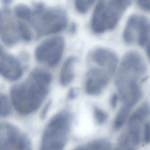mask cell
Masks as SVG:
<instances>
[{
    "instance_id": "obj_1",
    "label": "cell",
    "mask_w": 150,
    "mask_h": 150,
    "mask_svg": "<svg viewBox=\"0 0 150 150\" xmlns=\"http://www.w3.org/2000/svg\"><path fill=\"white\" fill-rule=\"evenodd\" d=\"M51 81L47 73L35 69L25 81L13 87L11 96L17 111L21 114L27 115L36 110L47 96Z\"/></svg>"
},
{
    "instance_id": "obj_2",
    "label": "cell",
    "mask_w": 150,
    "mask_h": 150,
    "mask_svg": "<svg viewBox=\"0 0 150 150\" xmlns=\"http://www.w3.org/2000/svg\"><path fill=\"white\" fill-rule=\"evenodd\" d=\"M88 62L89 68L86 77V91L89 95H98L114 74L117 64V57L109 50L97 48L89 53Z\"/></svg>"
},
{
    "instance_id": "obj_3",
    "label": "cell",
    "mask_w": 150,
    "mask_h": 150,
    "mask_svg": "<svg viewBox=\"0 0 150 150\" xmlns=\"http://www.w3.org/2000/svg\"><path fill=\"white\" fill-rule=\"evenodd\" d=\"M28 22L34 28L38 37L59 32L66 26L67 19L64 10L58 8H47L36 4Z\"/></svg>"
},
{
    "instance_id": "obj_4",
    "label": "cell",
    "mask_w": 150,
    "mask_h": 150,
    "mask_svg": "<svg viewBox=\"0 0 150 150\" xmlns=\"http://www.w3.org/2000/svg\"><path fill=\"white\" fill-rule=\"evenodd\" d=\"M131 0H99L91 22L93 31L100 34L114 29Z\"/></svg>"
},
{
    "instance_id": "obj_5",
    "label": "cell",
    "mask_w": 150,
    "mask_h": 150,
    "mask_svg": "<svg viewBox=\"0 0 150 150\" xmlns=\"http://www.w3.org/2000/svg\"><path fill=\"white\" fill-rule=\"evenodd\" d=\"M147 68L142 57L138 52L132 51L124 55L116 77L117 88L141 86L146 79Z\"/></svg>"
},
{
    "instance_id": "obj_6",
    "label": "cell",
    "mask_w": 150,
    "mask_h": 150,
    "mask_svg": "<svg viewBox=\"0 0 150 150\" xmlns=\"http://www.w3.org/2000/svg\"><path fill=\"white\" fill-rule=\"evenodd\" d=\"M71 116L68 111L57 113L50 120L44 132L41 148L43 150H62L70 131Z\"/></svg>"
},
{
    "instance_id": "obj_7",
    "label": "cell",
    "mask_w": 150,
    "mask_h": 150,
    "mask_svg": "<svg viewBox=\"0 0 150 150\" xmlns=\"http://www.w3.org/2000/svg\"><path fill=\"white\" fill-rule=\"evenodd\" d=\"M123 37L127 44L132 43L137 40L140 46L146 47L147 52L149 53L150 24L145 17L139 15L131 16L125 27Z\"/></svg>"
},
{
    "instance_id": "obj_8",
    "label": "cell",
    "mask_w": 150,
    "mask_h": 150,
    "mask_svg": "<svg viewBox=\"0 0 150 150\" xmlns=\"http://www.w3.org/2000/svg\"><path fill=\"white\" fill-rule=\"evenodd\" d=\"M65 45L64 39L62 37L51 38L44 41L37 47L35 52L37 60L48 66H55L61 59Z\"/></svg>"
},
{
    "instance_id": "obj_9",
    "label": "cell",
    "mask_w": 150,
    "mask_h": 150,
    "mask_svg": "<svg viewBox=\"0 0 150 150\" xmlns=\"http://www.w3.org/2000/svg\"><path fill=\"white\" fill-rule=\"evenodd\" d=\"M0 36L8 44L21 37L19 19L7 7L0 9Z\"/></svg>"
},
{
    "instance_id": "obj_10",
    "label": "cell",
    "mask_w": 150,
    "mask_h": 150,
    "mask_svg": "<svg viewBox=\"0 0 150 150\" xmlns=\"http://www.w3.org/2000/svg\"><path fill=\"white\" fill-rule=\"evenodd\" d=\"M0 131V150H29L28 138L16 127L6 123Z\"/></svg>"
},
{
    "instance_id": "obj_11",
    "label": "cell",
    "mask_w": 150,
    "mask_h": 150,
    "mask_svg": "<svg viewBox=\"0 0 150 150\" xmlns=\"http://www.w3.org/2000/svg\"><path fill=\"white\" fill-rule=\"evenodd\" d=\"M21 70L18 62L0 47V73L9 79L14 80L20 75Z\"/></svg>"
},
{
    "instance_id": "obj_12",
    "label": "cell",
    "mask_w": 150,
    "mask_h": 150,
    "mask_svg": "<svg viewBox=\"0 0 150 150\" xmlns=\"http://www.w3.org/2000/svg\"><path fill=\"white\" fill-rule=\"evenodd\" d=\"M77 60L76 57L72 56L68 57L64 62L60 74V83L62 86H67L74 79V65Z\"/></svg>"
},
{
    "instance_id": "obj_13",
    "label": "cell",
    "mask_w": 150,
    "mask_h": 150,
    "mask_svg": "<svg viewBox=\"0 0 150 150\" xmlns=\"http://www.w3.org/2000/svg\"><path fill=\"white\" fill-rule=\"evenodd\" d=\"M111 148L110 142L105 139L94 140L81 146L78 149L81 150H109Z\"/></svg>"
},
{
    "instance_id": "obj_14",
    "label": "cell",
    "mask_w": 150,
    "mask_h": 150,
    "mask_svg": "<svg viewBox=\"0 0 150 150\" xmlns=\"http://www.w3.org/2000/svg\"><path fill=\"white\" fill-rule=\"evenodd\" d=\"M132 108L124 105L118 112L114 122L115 129L121 128L126 122Z\"/></svg>"
},
{
    "instance_id": "obj_15",
    "label": "cell",
    "mask_w": 150,
    "mask_h": 150,
    "mask_svg": "<svg viewBox=\"0 0 150 150\" xmlns=\"http://www.w3.org/2000/svg\"><path fill=\"white\" fill-rule=\"evenodd\" d=\"M31 9L27 6L19 4L15 7L14 13L18 18L27 22L31 14Z\"/></svg>"
},
{
    "instance_id": "obj_16",
    "label": "cell",
    "mask_w": 150,
    "mask_h": 150,
    "mask_svg": "<svg viewBox=\"0 0 150 150\" xmlns=\"http://www.w3.org/2000/svg\"><path fill=\"white\" fill-rule=\"evenodd\" d=\"M95 0H75V5L77 10L84 13L87 12L92 6Z\"/></svg>"
},
{
    "instance_id": "obj_17",
    "label": "cell",
    "mask_w": 150,
    "mask_h": 150,
    "mask_svg": "<svg viewBox=\"0 0 150 150\" xmlns=\"http://www.w3.org/2000/svg\"><path fill=\"white\" fill-rule=\"evenodd\" d=\"M10 111V107L6 97L0 93V116L8 115Z\"/></svg>"
},
{
    "instance_id": "obj_18",
    "label": "cell",
    "mask_w": 150,
    "mask_h": 150,
    "mask_svg": "<svg viewBox=\"0 0 150 150\" xmlns=\"http://www.w3.org/2000/svg\"><path fill=\"white\" fill-rule=\"evenodd\" d=\"M93 111L95 119L98 124H103L107 120L108 115L104 111L97 107H95L94 108Z\"/></svg>"
},
{
    "instance_id": "obj_19",
    "label": "cell",
    "mask_w": 150,
    "mask_h": 150,
    "mask_svg": "<svg viewBox=\"0 0 150 150\" xmlns=\"http://www.w3.org/2000/svg\"><path fill=\"white\" fill-rule=\"evenodd\" d=\"M150 0H137L139 6L141 9L146 11H149L150 8Z\"/></svg>"
},
{
    "instance_id": "obj_20",
    "label": "cell",
    "mask_w": 150,
    "mask_h": 150,
    "mask_svg": "<svg viewBox=\"0 0 150 150\" xmlns=\"http://www.w3.org/2000/svg\"><path fill=\"white\" fill-rule=\"evenodd\" d=\"M150 127L149 122L146 123L144 127V140L147 144L150 143Z\"/></svg>"
},
{
    "instance_id": "obj_21",
    "label": "cell",
    "mask_w": 150,
    "mask_h": 150,
    "mask_svg": "<svg viewBox=\"0 0 150 150\" xmlns=\"http://www.w3.org/2000/svg\"><path fill=\"white\" fill-rule=\"evenodd\" d=\"M51 104V101L49 100L44 106L40 114V117L42 119H44L47 115Z\"/></svg>"
},
{
    "instance_id": "obj_22",
    "label": "cell",
    "mask_w": 150,
    "mask_h": 150,
    "mask_svg": "<svg viewBox=\"0 0 150 150\" xmlns=\"http://www.w3.org/2000/svg\"><path fill=\"white\" fill-rule=\"evenodd\" d=\"M78 94V90L75 88H72L69 91L68 94V98L71 100L75 98Z\"/></svg>"
},
{
    "instance_id": "obj_23",
    "label": "cell",
    "mask_w": 150,
    "mask_h": 150,
    "mask_svg": "<svg viewBox=\"0 0 150 150\" xmlns=\"http://www.w3.org/2000/svg\"><path fill=\"white\" fill-rule=\"evenodd\" d=\"M118 100V96L116 94H114L111 99V103L112 108H115L117 105Z\"/></svg>"
},
{
    "instance_id": "obj_24",
    "label": "cell",
    "mask_w": 150,
    "mask_h": 150,
    "mask_svg": "<svg viewBox=\"0 0 150 150\" xmlns=\"http://www.w3.org/2000/svg\"><path fill=\"white\" fill-rule=\"evenodd\" d=\"M13 1V0H1V2L4 5H8L10 4Z\"/></svg>"
},
{
    "instance_id": "obj_25",
    "label": "cell",
    "mask_w": 150,
    "mask_h": 150,
    "mask_svg": "<svg viewBox=\"0 0 150 150\" xmlns=\"http://www.w3.org/2000/svg\"><path fill=\"white\" fill-rule=\"evenodd\" d=\"M6 123L0 122V131L4 127Z\"/></svg>"
}]
</instances>
